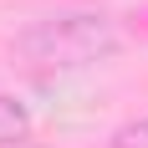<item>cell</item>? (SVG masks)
I'll list each match as a JSON object with an SVG mask.
<instances>
[{"label":"cell","instance_id":"cell-1","mask_svg":"<svg viewBox=\"0 0 148 148\" xmlns=\"http://www.w3.org/2000/svg\"><path fill=\"white\" fill-rule=\"evenodd\" d=\"M15 51L31 66H87V61H102L118 51V26L102 10L46 15L15 36Z\"/></svg>","mask_w":148,"mask_h":148},{"label":"cell","instance_id":"cell-3","mask_svg":"<svg viewBox=\"0 0 148 148\" xmlns=\"http://www.w3.org/2000/svg\"><path fill=\"white\" fill-rule=\"evenodd\" d=\"M112 148H148V118L118 128V133H112Z\"/></svg>","mask_w":148,"mask_h":148},{"label":"cell","instance_id":"cell-4","mask_svg":"<svg viewBox=\"0 0 148 148\" xmlns=\"http://www.w3.org/2000/svg\"><path fill=\"white\" fill-rule=\"evenodd\" d=\"M10 148H31V143H10Z\"/></svg>","mask_w":148,"mask_h":148},{"label":"cell","instance_id":"cell-2","mask_svg":"<svg viewBox=\"0 0 148 148\" xmlns=\"http://www.w3.org/2000/svg\"><path fill=\"white\" fill-rule=\"evenodd\" d=\"M26 133H31V112H26V102L0 92V148L26 143Z\"/></svg>","mask_w":148,"mask_h":148}]
</instances>
